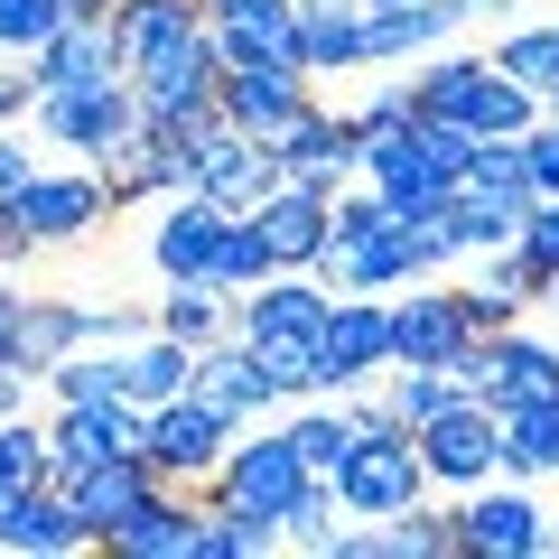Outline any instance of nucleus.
<instances>
[{
	"label": "nucleus",
	"instance_id": "1",
	"mask_svg": "<svg viewBox=\"0 0 559 559\" xmlns=\"http://www.w3.org/2000/svg\"><path fill=\"white\" fill-rule=\"evenodd\" d=\"M411 112L419 121H457V131H503V140H522L540 121V94H522L513 75H503L495 57H466V47H429V57H411Z\"/></svg>",
	"mask_w": 559,
	"mask_h": 559
},
{
	"label": "nucleus",
	"instance_id": "2",
	"mask_svg": "<svg viewBox=\"0 0 559 559\" xmlns=\"http://www.w3.org/2000/svg\"><path fill=\"white\" fill-rule=\"evenodd\" d=\"M187 168H197V197L205 205H224V215H252L261 197H271L289 168H280V150L271 140H252V131H234L224 112H205V121H187Z\"/></svg>",
	"mask_w": 559,
	"mask_h": 559
},
{
	"label": "nucleus",
	"instance_id": "3",
	"mask_svg": "<svg viewBox=\"0 0 559 559\" xmlns=\"http://www.w3.org/2000/svg\"><path fill=\"white\" fill-rule=\"evenodd\" d=\"M448 550L457 559H550V513L522 485H466L448 503Z\"/></svg>",
	"mask_w": 559,
	"mask_h": 559
},
{
	"label": "nucleus",
	"instance_id": "4",
	"mask_svg": "<svg viewBox=\"0 0 559 559\" xmlns=\"http://www.w3.org/2000/svg\"><path fill=\"white\" fill-rule=\"evenodd\" d=\"M308 485V466H299V448H289V429H261V439H224V457H215V476L197 485V503H234V513H289V495Z\"/></svg>",
	"mask_w": 559,
	"mask_h": 559
},
{
	"label": "nucleus",
	"instance_id": "5",
	"mask_svg": "<svg viewBox=\"0 0 559 559\" xmlns=\"http://www.w3.org/2000/svg\"><path fill=\"white\" fill-rule=\"evenodd\" d=\"M28 121H38V140H57L94 168L103 150H121L140 131V103H131V75H103V84H66V94H28Z\"/></svg>",
	"mask_w": 559,
	"mask_h": 559
},
{
	"label": "nucleus",
	"instance_id": "6",
	"mask_svg": "<svg viewBox=\"0 0 559 559\" xmlns=\"http://www.w3.org/2000/svg\"><path fill=\"white\" fill-rule=\"evenodd\" d=\"M392 364V326H382V289H336L326 299V326H318V392L345 401L364 382H382Z\"/></svg>",
	"mask_w": 559,
	"mask_h": 559
},
{
	"label": "nucleus",
	"instance_id": "7",
	"mask_svg": "<svg viewBox=\"0 0 559 559\" xmlns=\"http://www.w3.org/2000/svg\"><path fill=\"white\" fill-rule=\"evenodd\" d=\"M215 38H178V47H159V57H140L131 66V103H140V121L150 131H187V121H205L215 112Z\"/></svg>",
	"mask_w": 559,
	"mask_h": 559
},
{
	"label": "nucleus",
	"instance_id": "8",
	"mask_svg": "<svg viewBox=\"0 0 559 559\" xmlns=\"http://www.w3.org/2000/svg\"><path fill=\"white\" fill-rule=\"evenodd\" d=\"M326 485H336L345 522H392V513H411V503L429 495L411 429H392V439H355V448H345V466H336Z\"/></svg>",
	"mask_w": 559,
	"mask_h": 559
},
{
	"label": "nucleus",
	"instance_id": "9",
	"mask_svg": "<svg viewBox=\"0 0 559 559\" xmlns=\"http://www.w3.org/2000/svg\"><path fill=\"white\" fill-rule=\"evenodd\" d=\"M419 448V476H429V495H466V485L495 476V411H485L476 392H457L448 411H429L411 429Z\"/></svg>",
	"mask_w": 559,
	"mask_h": 559
},
{
	"label": "nucleus",
	"instance_id": "10",
	"mask_svg": "<svg viewBox=\"0 0 559 559\" xmlns=\"http://www.w3.org/2000/svg\"><path fill=\"white\" fill-rule=\"evenodd\" d=\"M224 439H234V419L205 411L197 392L159 401V411L140 419V457H150V476H159V485H205V476H215V457H224Z\"/></svg>",
	"mask_w": 559,
	"mask_h": 559
},
{
	"label": "nucleus",
	"instance_id": "11",
	"mask_svg": "<svg viewBox=\"0 0 559 559\" xmlns=\"http://www.w3.org/2000/svg\"><path fill=\"white\" fill-rule=\"evenodd\" d=\"M10 224H20L38 252H57V242H84L94 224H112V197H103L94 168H38V178L10 197Z\"/></svg>",
	"mask_w": 559,
	"mask_h": 559
},
{
	"label": "nucleus",
	"instance_id": "12",
	"mask_svg": "<svg viewBox=\"0 0 559 559\" xmlns=\"http://www.w3.org/2000/svg\"><path fill=\"white\" fill-rule=\"evenodd\" d=\"M355 178L373 187L382 205H392V215H429V205H448V168L429 159V140H419V121H392V131H373L355 150Z\"/></svg>",
	"mask_w": 559,
	"mask_h": 559
},
{
	"label": "nucleus",
	"instance_id": "13",
	"mask_svg": "<svg viewBox=\"0 0 559 559\" xmlns=\"http://www.w3.org/2000/svg\"><path fill=\"white\" fill-rule=\"evenodd\" d=\"M140 401H57L47 411V476H75L103 457H140Z\"/></svg>",
	"mask_w": 559,
	"mask_h": 559
},
{
	"label": "nucleus",
	"instance_id": "14",
	"mask_svg": "<svg viewBox=\"0 0 559 559\" xmlns=\"http://www.w3.org/2000/svg\"><path fill=\"white\" fill-rule=\"evenodd\" d=\"M318 103V75L308 66H289V57H261V66H224L215 75V112L234 121V131H252V140H271L289 112H308Z\"/></svg>",
	"mask_w": 559,
	"mask_h": 559
},
{
	"label": "nucleus",
	"instance_id": "15",
	"mask_svg": "<svg viewBox=\"0 0 559 559\" xmlns=\"http://www.w3.org/2000/svg\"><path fill=\"white\" fill-rule=\"evenodd\" d=\"M75 550H94L84 540V513L66 503V485H10L0 495V559H75Z\"/></svg>",
	"mask_w": 559,
	"mask_h": 559
},
{
	"label": "nucleus",
	"instance_id": "16",
	"mask_svg": "<svg viewBox=\"0 0 559 559\" xmlns=\"http://www.w3.org/2000/svg\"><path fill=\"white\" fill-rule=\"evenodd\" d=\"M364 10V66H411L466 28V0H355Z\"/></svg>",
	"mask_w": 559,
	"mask_h": 559
},
{
	"label": "nucleus",
	"instance_id": "17",
	"mask_svg": "<svg viewBox=\"0 0 559 559\" xmlns=\"http://www.w3.org/2000/svg\"><path fill=\"white\" fill-rule=\"evenodd\" d=\"M382 326H392V364H448L476 336L448 280H411V299H382Z\"/></svg>",
	"mask_w": 559,
	"mask_h": 559
},
{
	"label": "nucleus",
	"instance_id": "18",
	"mask_svg": "<svg viewBox=\"0 0 559 559\" xmlns=\"http://www.w3.org/2000/svg\"><path fill=\"white\" fill-rule=\"evenodd\" d=\"M271 150H280V168H289L299 187H318V197H336V187L355 178V150H364V140L345 131V112H326V103H308V112H289V121L271 131Z\"/></svg>",
	"mask_w": 559,
	"mask_h": 559
},
{
	"label": "nucleus",
	"instance_id": "19",
	"mask_svg": "<svg viewBox=\"0 0 559 559\" xmlns=\"http://www.w3.org/2000/svg\"><path fill=\"white\" fill-rule=\"evenodd\" d=\"M103 559H197V495L187 485H159V495H140L112 532L94 540Z\"/></svg>",
	"mask_w": 559,
	"mask_h": 559
},
{
	"label": "nucleus",
	"instance_id": "20",
	"mask_svg": "<svg viewBox=\"0 0 559 559\" xmlns=\"http://www.w3.org/2000/svg\"><path fill=\"white\" fill-rule=\"evenodd\" d=\"M326 289L318 271H271L252 289H234V336H318L326 326Z\"/></svg>",
	"mask_w": 559,
	"mask_h": 559
},
{
	"label": "nucleus",
	"instance_id": "21",
	"mask_svg": "<svg viewBox=\"0 0 559 559\" xmlns=\"http://www.w3.org/2000/svg\"><path fill=\"white\" fill-rule=\"evenodd\" d=\"M28 94H66V84H103L121 75V38H112V10L103 20H66L47 47H28Z\"/></svg>",
	"mask_w": 559,
	"mask_h": 559
},
{
	"label": "nucleus",
	"instance_id": "22",
	"mask_svg": "<svg viewBox=\"0 0 559 559\" xmlns=\"http://www.w3.org/2000/svg\"><path fill=\"white\" fill-rule=\"evenodd\" d=\"M215 252H224V205H205L197 187L187 197H159V224H150L159 280H215Z\"/></svg>",
	"mask_w": 559,
	"mask_h": 559
},
{
	"label": "nucleus",
	"instance_id": "23",
	"mask_svg": "<svg viewBox=\"0 0 559 559\" xmlns=\"http://www.w3.org/2000/svg\"><path fill=\"white\" fill-rule=\"evenodd\" d=\"M187 392H197L205 411H224L234 429H252V419L271 411V382H261V364L242 355V336H215V345H197V364H187Z\"/></svg>",
	"mask_w": 559,
	"mask_h": 559
},
{
	"label": "nucleus",
	"instance_id": "24",
	"mask_svg": "<svg viewBox=\"0 0 559 559\" xmlns=\"http://www.w3.org/2000/svg\"><path fill=\"white\" fill-rule=\"evenodd\" d=\"M252 224H261V242H271V271H308V261L326 252V197L299 187V178H280L271 197L252 205Z\"/></svg>",
	"mask_w": 559,
	"mask_h": 559
},
{
	"label": "nucleus",
	"instance_id": "25",
	"mask_svg": "<svg viewBox=\"0 0 559 559\" xmlns=\"http://www.w3.org/2000/svg\"><path fill=\"white\" fill-rule=\"evenodd\" d=\"M495 476H559V392L503 401L495 411Z\"/></svg>",
	"mask_w": 559,
	"mask_h": 559
},
{
	"label": "nucleus",
	"instance_id": "26",
	"mask_svg": "<svg viewBox=\"0 0 559 559\" xmlns=\"http://www.w3.org/2000/svg\"><path fill=\"white\" fill-rule=\"evenodd\" d=\"M47 485H66V503L84 513V540H103L140 495H159L150 457H103V466H75V476H47Z\"/></svg>",
	"mask_w": 559,
	"mask_h": 559
},
{
	"label": "nucleus",
	"instance_id": "27",
	"mask_svg": "<svg viewBox=\"0 0 559 559\" xmlns=\"http://www.w3.org/2000/svg\"><path fill=\"white\" fill-rule=\"evenodd\" d=\"M485 355H495V373H485V411H503V401H532V392H559V345H540V336H522V318L513 326H495L485 336Z\"/></svg>",
	"mask_w": 559,
	"mask_h": 559
},
{
	"label": "nucleus",
	"instance_id": "28",
	"mask_svg": "<svg viewBox=\"0 0 559 559\" xmlns=\"http://www.w3.org/2000/svg\"><path fill=\"white\" fill-rule=\"evenodd\" d=\"M299 66L308 75H364V10L355 0H299Z\"/></svg>",
	"mask_w": 559,
	"mask_h": 559
},
{
	"label": "nucleus",
	"instance_id": "29",
	"mask_svg": "<svg viewBox=\"0 0 559 559\" xmlns=\"http://www.w3.org/2000/svg\"><path fill=\"white\" fill-rule=\"evenodd\" d=\"M197 28H205V10H197V0H112V38H121V75H131L140 57H159V47L197 38Z\"/></svg>",
	"mask_w": 559,
	"mask_h": 559
},
{
	"label": "nucleus",
	"instance_id": "30",
	"mask_svg": "<svg viewBox=\"0 0 559 559\" xmlns=\"http://www.w3.org/2000/svg\"><path fill=\"white\" fill-rule=\"evenodd\" d=\"M150 326L178 336V345H215V336H234V289L224 280H168V299L150 308Z\"/></svg>",
	"mask_w": 559,
	"mask_h": 559
},
{
	"label": "nucleus",
	"instance_id": "31",
	"mask_svg": "<svg viewBox=\"0 0 559 559\" xmlns=\"http://www.w3.org/2000/svg\"><path fill=\"white\" fill-rule=\"evenodd\" d=\"M187 364H197V345H178V336H131L121 345V401H140V411H159V401H178L187 392Z\"/></svg>",
	"mask_w": 559,
	"mask_h": 559
},
{
	"label": "nucleus",
	"instance_id": "32",
	"mask_svg": "<svg viewBox=\"0 0 559 559\" xmlns=\"http://www.w3.org/2000/svg\"><path fill=\"white\" fill-rule=\"evenodd\" d=\"M495 66L522 84V94H540V103H550V94H559V20H503Z\"/></svg>",
	"mask_w": 559,
	"mask_h": 559
},
{
	"label": "nucleus",
	"instance_id": "33",
	"mask_svg": "<svg viewBox=\"0 0 559 559\" xmlns=\"http://www.w3.org/2000/svg\"><path fill=\"white\" fill-rule=\"evenodd\" d=\"M197 495V485H187ZM280 522L271 513H234V503H197V559H271Z\"/></svg>",
	"mask_w": 559,
	"mask_h": 559
},
{
	"label": "nucleus",
	"instance_id": "34",
	"mask_svg": "<svg viewBox=\"0 0 559 559\" xmlns=\"http://www.w3.org/2000/svg\"><path fill=\"white\" fill-rule=\"evenodd\" d=\"M75 345H84V299H28L20 308V373H47Z\"/></svg>",
	"mask_w": 559,
	"mask_h": 559
},
{
	"label": "nucleus",
	"instance_id": "35",
	"mask_svg": "<svg viewBox=\"0 0 559 559\" xmlns=\"http://www.w3.org/2000/svg\"><path fill=\"white\" fill-rule=\"evenodd\" d=\"M336 540H345V503H336V485H326V476H308L299 495H289V513H280V550L336 559Z\"/></svg>",
	"mask_w": 559,
	"mask_h": 559
},
{
	"label": "nucleus",
	"instance_id": "36",
	"mask_svg": "<svg viewBox=\"0 0 559 559\" xmlns=\"http://www.w3.org/2000/svg\"><path fill=\"white\" fill-rule=\"evenodd\" d=\"M47 401H121V345H75L38 373Z\"/></svg>",
	"mask_w": 559,
	"mask_h": 559
},
{
	"label": "nucleus",
	"instance_id": "37",
	"mask_svg": "<svg viewBox=\"0 0 559 559\" xmlns=\"http://www.w3.org/2000/svg\"><path fill=\"white\" fill-rule=\"evenodd\" d=\"M289 448H299V466H308V476H336V466H345V448H355V419H345V401L308 392V411L289 419Z\"/></svg>",
	"mask_w": 559,
	"mask_h": 559
},
{
	"label": "nucleus",
	"instance_id": "38",
	"mask_svg": "<svg viewBox=\"0 0 559 559\" xmlns=\"http://www.w3.org/2000/svg\"><path fill=\"white\" fill-rule=\"evenodd\" d=\"M242 355L261 364L271 401H308L318 392V336H242Z\"/></svg>",
	"mask_w": 559,
	"mask_h": 559
},
{
	"label": "nucleus",
	"instance_id": "39",
	"mask_svg": "<svg viewBox=\"0 0 559 559\" xmlns=\"http://www.w3.org/2000/svg\"><path fill=\"white\" fill-rule=\"evenodd\" d=\"M382 401H392L401 429H419L429 411H448V401H457V382H448L439 364H382Z\"/></svg>",
	"mask_w": 559,
	"mask_h": 559
},
{
	"label": "nucleus",
	"instance_id": "40",
	"mask_svg": "<svg viewBox=\"0 0 559 559\" xmlns=\"http://www.w3.org/2000/svg\"><path fill=\"white\" fill-rule=\"evenodd\" d=\"M215 280H224V289H252V280H271V242H261V224H252V215H224Z\"/></svg>",
	"mask_w": 559,
	"mask_h": 559
},
{
	"label": "nucleus",
	"instance_id": "41",
	"mask_svg": "<svg viewBox=\"0 0 559 559\" xmlns=\"http://www.w3.org/2000/svg\"><path fill=\"white\" fill-rule=\"evenodd\" d=\"M513 252L540 271V289H559V197H532L513 224Z\"/></svg>",
	"mask_w": 559,
	"mask_h": 559
},
{
	"label": "nucleus",
	"instance_id": "42",
	"mask_svg": "<svg viewBox=\"0 0 559 559\" xmlns=\"http://www.w3.org/2000/svg\"><path fill=\"white\" fill-rule=\"evenodd\" d=\"M66 28V0H0V57H28Z\"/></svg>",
	"mask_w": 559,
	"mask_h": 559
},
{
	"label": "nucleus",
	"instance_id": "43",
	"mask_svg": "<svg viewBox=\"0 0 559 559\" xmlns=\"http://www.w3.org/2000/svg\"><path fill=\"white\" fill-rule=\"evenodd\" d=\"M392 121H411V84H373L364 103H345V131H355V140L392 131Z\"/></svg>",
	"mask_w": 559,
	"mask_h": 559
},
{
	"label": "nucleus",
	"instance_id": "44",
	"mask_svg": "<svg viewBox=\"0 0 559 559\" xmlns=\"http://www.w3.org/2000/svg\"><path fill=\"white\" fill-rule=\"evenodd\" d=\"M522 168H532V197H559V121L550 112L522 131Z\"/></svg>",
	"mask_w": 559,
	"mask_h": 559
},
{
	"label": "nucleus",
	"instance_id": "45",
	"mask_svg": "<svg viewBox=\"0 0 559 559\" xmlns=\"http://www.w3.org/2000/svg\"><path fill=\"white\" fill-rule=\"evenodd\" d=\"M28 178H38V140H28V131H20V121H0V205L20 197V187H28Z\"/></svg>",
	"mask_w": 559,
	"mask_h": 559
},
{
	"label": "nucleus",
	"instance_id": "46",
	"mask_svg": "<svg viewBox=\"0 0 559 559\" xmlns=\"http://www.w3.org/2000/svg\"><path fill=\"white\" fill-rule=\"evenodd\" d=\"M28 392H38V373H20V364H0V419H28Z\"/></svg>",
	"mask_w": 559,
	"mask_h": 559
},
{
	"label": "nucleus",
	"instance_id": "47",
	"mask_svg": "<svg viewBox=\"0 0 559 559\" xmlns=\"http://www.w3.org/2000/svg\"><path fill=\"white\" fill-rule=\"evenodd\" d=\"M28 261H38V242H28L20 224H10V205H0V271H28Z\"/></svg>",
	"mask_w": 559,
	"mask_h": 559
},
{
	"label": "nucleus",
	"instance_id": "48",
	"mask_svg": "<svg viewBox=\"0 0 559 559\" xmlns=\"http://www.w3.org/2000/svg\"><path fill=\"white\" fill-rule=\"evenodd\" d=\"M0 121H28V75H0Z\"/></svg>",
	"mask_w": 559,
	"mask_h": 559
},
{
	"label": "nucleus",
	"instance_id": "49",
	"mask_svg": "<svg viewBox=\"0 0 559 559\" xmlns=\"http://www.w3.org/2000/svg\"><path fill=\"white\" fill-rule=\"evenodd\" d=\"M466 20H522V0H466Z\"/></svg>",
	"mask_w": 559,
	"mask_h": 559
},
{
	"label": "nucleus",
	"instance_id": "50",
	"mask_svg": "<svg viewBox=\"0 0 559 559\" xmlns=\"http://www.w3.org/2000/svg\"><path fill=\"white\" fill-rule=\"evenodd\" d=\"M103 10H112V0H66V20H103Z\"/></svg>",
	"mask_w": 559,
	"mask_h": 559
},
{
	"label": "nucleus",
	"instance_id": "51",
	"mask_svg": "<svg viewBox=\"0 0 559 559\" xmlns=\"http://www.w3.org/2000/svg\"><path fill=\"white\" fill-rule=\"evenodd\" d=\"M540 112H550V121H559V94H550V103H540Z\"/></svg>",
	"mask_w": 559,
	"mask_h": 559
},
{
	"label": "nucleus",
	"instance_id": "52",
	"mask_svg": "<svg viewBox=\"0 0 559 559\" xmlns=\"http://www.w3.org/2000/svg\"><path fill=\"white\" fill-rule=\"evenodd\" d=\"M550 550H559V532H550Z\"/></svg>",
	"mask_w": 559,
	"mask_h": 559
}]
</instances>
